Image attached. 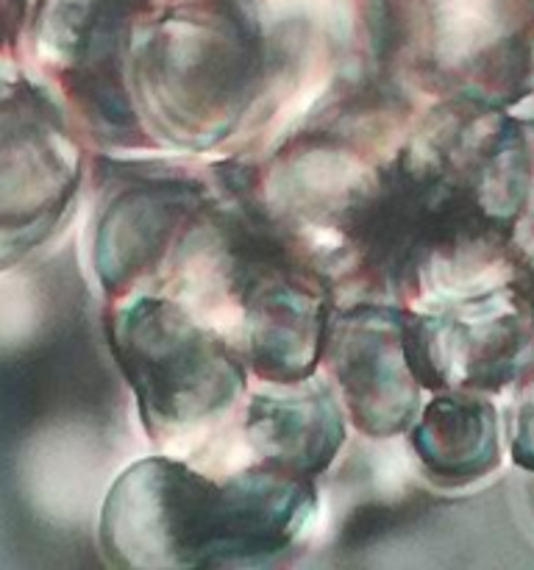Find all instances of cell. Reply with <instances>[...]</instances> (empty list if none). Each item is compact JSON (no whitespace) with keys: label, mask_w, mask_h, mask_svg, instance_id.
Returning a JSON list of instances; mask_svg holds the SVG:
<instances>
[{"label":"cell","mask_w":534,"mask_h":570,"mask_svg":"<svg viewBox=\"0 0 534 570\" xmlns=\"http://www.w3.org/2000/svg\"><path fill=\"white\" fill-rule=\"evenodd\" d=\"M304 476L265 468L211 482L170 460L131 468L109 493L103 546L120 566H228L278 554L309 510Z\"/></svg>","instance_id":"6da1fadb"},{"label":"cell","mask_w":534,"mask_h":570,"mask_svg":"<svg viewBox=\"0 0 534 570\" xmlns=\"http://www.w3.org/2000/svg\"><path fill=\"white\" fill-rule=\"evenodd\" d=\"M109 337L156 434L220 415L245 384L231 348L172 301L137 298L120 306Z\"/></svg>","instance_id":"7a4b0ae2"},{"label":"cell","mask_w":534,"mask_h":570,"mask_svg":"<svg viewBox=\"0 0 534 570\" xmlns=\"http://www.w3.org/2000/svg\"><path fill=\"white\" fill-rule=\"evenodd\" d=\"M250 33L237 20L176 22L159 39H150L137 56L128 78L139 81L142 106L154 120L178 137L206 142L231 126L254 95L259 53L250 48ZM131 95V87H128Z\"/></svg>","instance_id":"3957f363"},{"label":"cell","mask_w":534,"mask_h":570,"mask_svg":"<svg viewBox=\"0 0 534 570\" xmlns=\"http://www.w3.org/2000/svg\"><path fill=\"white\" fill-rule=\"evenodd\" d=\"M78 178L61 111L22 78L0 81V271L48 237Z\"/></svg>","instance_id":"277c9868"},{"label":"cell","mask_w":534,"mask_h":570,"mask_svg":"<svg viewBox=\"0 0 534 570\" xmlns=\"http://www.w3.org/2000/svg\"><path fill=\"white\" fill-rule=\"evenodd\" d=\"M406 315L387 306L343 312L328 326L337 382L354 421L370 434L406 429L417 410V379L406 354Z\"/></svg>","instance_id":"5b68a950"},{"label":"cell","mask_w":534,"mask_h":570,"mask_svg":"<svg viewBox=\"0 0 534 570\" xmlns=\"http://www.w3.org/2000/svg\"><path fill=\"white\" fill-rule=\"evenodd\" d=\"M192 204V193L178 184H148L111 200L95 243V267L109 293L137 284L148 267L165 259L170 239L184 234V223L195 215Z\"/></svg>","instance_id":"8992f818"},{"label":"cell","mask_w":534,"mask_h":570,"mask_svg":"<svg viewBox=\"0 0 534 570\" xmlns=\"http://www.w3.org/2000/svg\"><path fill=\"white\" fill-rule=\"evenodd\" d=\"M248 434L270 468L293 476H309L328 465L343 443L337 404L323 390L293 399H254Z\"/></svg>","instance_id":"52a82bcc"},{"label":"cell","mask_w":534,"mask_h":570,"mask_svg":"<svg viewBox=\"0 0 534 570\" xmlns=\"http://www.w3.org/2000/svg\"><path fill=\"white\" fill-rule=\"evenodd\" d=\"M415 451L428 473L443 482L465 484L484 476L498 462L493 406L451 390L423 412Z\"/></svg>","instance_id":"ba28073f"},{"label":"cell","mask_w":534,"mask_h":570,"mask_svg":"<svg viewBox=\"0 0 534 570\" xmlns=\"http://www.w3.org/2000/svg\"><path fill=\"white\" fill-rule=\"evenodd\" d=\"M515 456L521 465L534 468V373L528 387L521 393V404H517Z\"/></svg>","instance_id":"9c48e42d"}]
</instances>
